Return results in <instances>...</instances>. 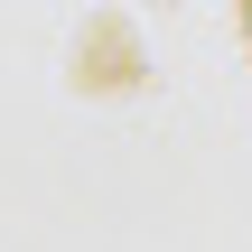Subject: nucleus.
I'll return each mask as SVG.
<instances>
[]
</instances>
